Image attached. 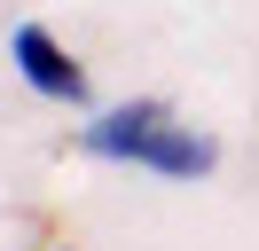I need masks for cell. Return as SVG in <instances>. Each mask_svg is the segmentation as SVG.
Wrapping results in <instances>:
<instances>
[{"label":"cell","instance_id":"cell-1","mask_svg":"<svg viewBox=\"0 0 259 251\" xmlns=\"http://www.w3.org/2000/svg\"><path fill=\"white\" fill-rule=\"evenodd\" d=\"M87 157H118V165H149L165 173V181H204L212 165H220V149H212V134H196V126H181L165 102H126L110 110V118L87 126Z\"/></svg>","mask_w":259,"mask_h":251},{"label":"cell","instance_id":"cell-2","mask_svg":"<svg viewBox=\"0 0 259 251\" xmlns=\"http://www.w3.org/2000/svg\"><path fill=\"white\" fill-rule=\"evenodd\" d=\"M8 55H16V71L32 78L48 102H87V71L63 55V39H55L48 24H16L8 31Z\"/></svg>","mask_w":259,"mask_h":251}]
</instances>
